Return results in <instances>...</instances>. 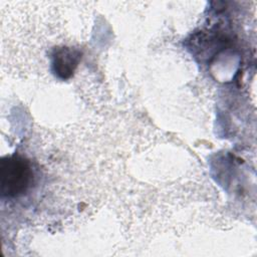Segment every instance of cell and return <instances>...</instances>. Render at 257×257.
<instances>
[{
    "instance_id": "1",
    "label": "cell",
    "mask_w": 257,
    "mask_h": 257,
    "mask_svg": "<svg viewBox=\"0 0 257 257\" xmlns=\"http://www.w3.org/2000/svg\"><path fill=\"white\" fill-rule=\"evenodd\" d=\"M33 172L30 163L21 156L5 157L0 163V191L4 197L23 195L32 184Z\"/></svg>"
},
{
    "instance_id": "2",
    "label": "cell",
    "mask_w": 257,
    "mask_h": 257,
    "mask_svg": "<svg viewBox=\"0 0 257 257\" xmlns=\"http://www.w3.org/2000/svg\"><path fill=\"white\" fill-rule=\"evenodd\" d=\"M80 51L71 47L56 48L52 54V69L61 79L69 78L80 61Z\"/></svg>"
}]
</instances>
